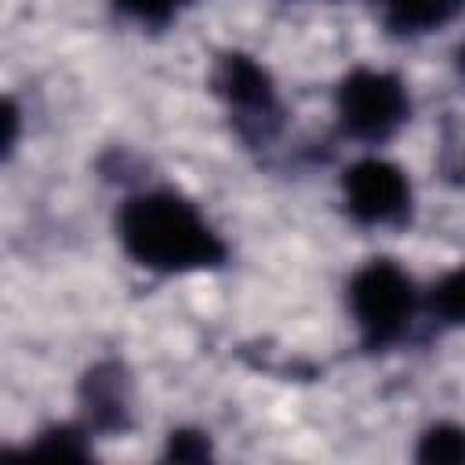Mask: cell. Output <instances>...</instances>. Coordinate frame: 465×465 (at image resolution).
Segmentation results:
<instances>
[{"label": "cell", "instance_id": "obj_8", "mask_svg": "<svg viewBox=\"0 0 465 465\" xmlns=\"http://www.w3.org/2000/svg\"><path fill=\"white\" fill-rule=\"evenodd\" d=\"M421 461H465V429L458 425H432L418 443Z\"/></svg>", "mask_w": 465, "mask_h": 465}, {"label": "cell", "instance_id": "obj_5", "mask_svg": "<svg viewBox=\"0 0 465 465\" xmlns=\"http://www.w3.org/2000/svg\"><path fill=\"white\" fill-rule=\"evenodd\" d=\"M218 91L225 94V102L243 113L247 120H258V116H269L272 113V84L265 76V69L247 58V54H229L222 58V69H218Z\"/></svg>", "mask_w": 465, "mask_h": 465}, {"label": "cell", "instance_id": "obj_7", "mask_svg": "<svg viewBox=\"0 0 465 465\" xmlns=\"http://www.w3.org/2000/svg\"><path fill=\"white\" fill-rule=\"evenodd\" d=\"M429 309L443 323H465V269H450L432 283Z\"/></svg>", "mask_w": 465, "mask_h": 465}, {"label": "cell", "instance_id": "obj_2", "mask_svg": "<svg viewBox=\"0 0 465 465\" xmlns=\"http://www.w3.org/2000/svg\"><path fill=\"white\" fill-rule=\"evenodd\" d=\"M414 305H418L414 283L396 262H385V258L367 262L349 280V309L371 345L396 341L411 327Z\"/></svg>", "mask_w": 465, "mask_h": 465}, {"label": "cell", "instance_id": "obj_4", "mask_svg": "<svg viewBox=\"0 0 465 465\" xmlns=\"http://www.w3.org/2000/svg\"><path fill=\"white\" fill-rule=\"evenodd\" d=\"M341 196L349 214L363 225H396L411 211L407 174L381 156L356 160L341 178Z\"/></svg>", "mask_w": 465, "mask_h": 465}, {"label": "cell", "instance_id": "obj_6", "mask_svg": "<svg viewBox=\"0 0 465 465\" xmlns=\"http://www.w3.org/2000/svg\"><path fill=\"white\" fill-rule=\"evenodd\" d=\"M461 0H374L381 22L396 33H429L454 18Z\"/></svg>", "mask_w": 465, "mask_h": 465}, {"label": "cell", "instance_id": "obj_10", "mask_svg": "<svg viewBox=\"0 0 465 465\" xmlns=\"http://www.w3.org/2000/svg\"><path fill=\"white\" fill-rule=\"evenodd\" d=\"M458 73H461V76H465V44H461V47H458Z\"/></svg>", "mask_w": 465, "mask_h": 465}, {"label": "cell", "instance_id": "obj_3", "mask_svg": "<svg viewBox=\"0 0 465 465\" xmlns=\"http://www.w3.org/2000/svg\"><path fill=\"white\" fill-rule=\"evenodd\" d=\"M411 113V98L400 76L381 69H356L338 87V120L352 138L381 142Z\"/></svg>", "mask_w": 465, "mask_h": 465}, {"label": "cell", "instance_id": "obj_9", "mask_svg": "<svg viewBox=\"0 0 465 465\" xmlns=\"http://www.w3.org/2000/svg\"><path fill=\"white\" fill-rule=\"evenodd\" d=\"M189 0H116V7L124 15H131L134 22H145V25H163L171 22Z\"/></svg>", "mask_w": 465, "mask_h": 465}, {"label": "cell", "instance_id": "obj_1", "mask_svg": "<svg viewBox=\"0 0 465 465\" xmlns=\"http://www.w3.org/2000/svg\"><path fill=\"white\" fill-rule=\"evenodd\" d=\"M116 232L124 251L156 272H196L225 258L222 236L178 193H138L120 207Z\"/></svg>", "mask_w": 465, "mask_h": 465}]
</instances>
